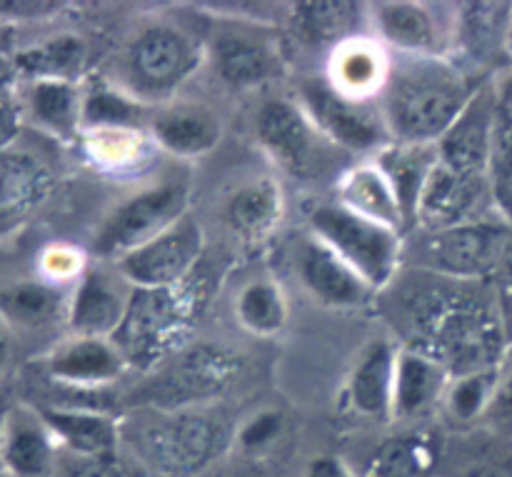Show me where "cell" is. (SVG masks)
I'll list each match as a JSON object with an SVG mask.
<instances>
[{
  "mask_svg": "<svg viewBox=\"0 0 512 477\" xmlns=\"http://www.w3.org/2000/svg\"><path fill=\"white\" fill-rule=\"evenodd\" d=\"M195 275L173 288H133L123 323L110 338L128 370L143 375L155 373L185 345L193 343L205 295Z\"/></svg>",
  "mask_w": 512,
  "mask_h": 477,
  "instance_id": "3",
  "label": "cell"
},
{
  "mask_svg": "<svg viewBox=\"0 0 512 477\" xmlns=\"http://www.w3.org/2000/svg\"><path fill=\"white\" fill-rule=\"evenodd\" d=\"M10 355H13V333H10V328L0 318V378L8 370Z\"/></svg>",
  "mask_w": 512,
  "mask_h": 477,
  "instance_id": "51",
  "label": "cell"
},
{
  "mask_svg": "<svg viewBox=\"0 0 512 477\" xmlns=\"http://www.w3.org/2000/svg\"><path fill=\"white\" fill-rule=\"evenodd\" d=\"M53 477H148V473L128 453L120 450V453L95 455V458L60 453Z\"/></svg>",
  "mask_w": 512,
  "mask_h": 477,
  "instance_id": "42",
  "label": "cell"
},
{
  "mask_svg": "<svg viewBox=\"0 0 512 477\" xmlns=\"http://www.w3.org/2000/svg\"><path fill=\"white\" fill-rule=\"evenodd\" d=\"M85 155L105 170L138 168L150 158L155 143L143 128H98L83 133Z\"/></svg>",
  "mask_w": 512,
  "mask_h": 477,
  "instance_id": "40",
  "label": "cell"
},
{
  "mask_svg": "<svg viewBox=\"0 0 512 477\" xmlns=\"http://www.w3.org/2000/svg\"><path fill=\"white\" fill-rule=\"evenodd\" d=\"M85 43L73 33L55 35L43 43L18 48L15 70L23 80H73L83 70Z\"/></svg>",
  "mask_w": 512,
  "mask_h": 477,
  "instance_id": "36",
  "label": "cell"
},
{
  "mask_svg": "<svg viewBox=\"0 0 512 477\" xmlns=\"http://www.w3.org/2000/svg\"><path fill=\"white\" fill-rule=\"evenodd\" d=\"M450 58L480 80H493L512 53V3H460L453 15Z\"/></svg>",
  "mask_w": 512,
  "mask_h": 477,
  "instance_id": "14",
  "label": "cell"
},
{
  "mask_svg": "<svg viewBox=\"0 0 512 477\" xmlns=\"http://www.w3.org/2000/svg\"><path fill=\"white\" fill-rule=\"evenodd\" d=\"M443 445L425 433H403L383 440L368 460L363 477H435Z\"/></svg>",
  "mask_w": 512,
  "mask_h": 477,
  "instance_id": "35",
  "label": "cell"
},
{
  "mask_svg": "<svg viewBox=\"0 0 512 477\" xmlns=\"http://www.w3.org/2000/svg\"><path fill=\"white\" fill-rule=\"evenodd\" d=\"M310 235L343 258L370 288H388L403 260V233L363 218L340 203H320L308 213Z\"/></svg>",
  "mask_w": 512,
  "mask_h": 477,
  "instance_id": "7",
  "label": "cell"
},
{
  "mask_svg": "<svg viewBox=\"0 0 512 477\" xmlns=\"http://www.w3.org/2000/svg\"><path fill=\"white\" fill-rule=\"evenodd\" d=\"M190 190L185 183H158L138 190L115 205L100 223L93 253L100 263H118L143 248L188 215Z\"/></svg>",
  "mask_w": 512,
  "mask_h": 477,
  "instance_id": "9",
  "label": "cell"
},
{
  "mask_svg": "<svg viewBox=\"0 0 512 477\" xmlns=\"http://www.w3.org/2000/svg\"><path fill=\"white\" fill-rule=\"evenodd\" d=\"M98 128H143V103L108 78L83 85V133Z\"/></svg>",
  "mask_w": 512,
  "mask_h": 477,
  "instance_id": "38",
  "label": "cell"
},
{
  "mask_svg": "<svg viewBox=\"0 0 512 477\" xmlns=\"http://www.w3.org/2000/svg\"><path fill=\"white\" fill-rule=\"evenodd\" d=\"M483 428L512 440V343L508 353H505L503 363H500L498 390H495L493 405H490L488 415H485Z\"/></svg>",
  "mask_w": 512,
  "mask_h": 477,
  "instance_id": "43",
  "label": "cell"
},
{
  "mask_svg": "<svg viewBox=\"0 0 512 477\" xmlns=\"http://www.w3.org/2000/svg\"><path fill=\"white\" fill-rule=\"evenodd\" d=\"M68 8L55 0H0V23H35V20H50Z\"/></svg>",
  "mask_w": 512,
  "mask_h": 477,
  "instance_id": "45",
  "label": "cell"
},
{
  "mask_svg": "<svg viewBox=\"0 0 512 477\" xmlns=\"http://www.w3.org/2000/svg\"><path fill=\"white\" fill-rule=\"evenodd\" d=\"M495 133V93L493 80L483 83L468 108L463 110L453 128L443 135L435 148L438 160L450 170L473 178H490V155Z\"/></svg>",
  "mask_w": 512,
  "mask_h": 477,
  "instance_id": "21",
  "label": "cell"
},
{
  "mask_svg": "<svg viewBox=\"0 0 512 477\" xmlns=\"http://www.w3.org/2000/svg\"><path fill=\"white\" fill-rule=\"evenodd\" d=\"M443 445L435 477H512V440L488 428L460 430Z\"/></svg>",
  "mask_w": 512,
  "mask_h": 477,
  "instance_id": "32",
  "label": "cell"
},
{
  "mask_svg": "<svg viewBox=\"0 0 512 477\" xmlns=\"http://www.w3.org/2000/svg\"><path fill=\"white\" fill-rule=\"evenodd\" d=\"M205 58L220 83L233 90H258L285 73V53L260 23L225 20L205 40Z\"/></svg>",
  "mask_w": 512,
  "mask_h": 477,
  "instance_id": "12",
  "label": "cell"
},
{
  "mask_svg": "<svg viewBox=\"0 0 512 477\" xmlns=\"http://www.w3.org/2000/svg\"><path fill=\"white\" fill-rule=\"evenodd\" d=\"M303 477H360L338 455H315L305 468Z\"/></svg>",
  "mask_w": 512,
  "mask_h": 477,
  "instance_id": "49",
  "label": "cell"
},
{
  "mask_svg": "<svg viewBox=\"0 0 512 477\" xmlns=\"http://www.w3.org/2000/svg\"><path fill=\"white\" fill-rule=\"evenodd\" d=\"M213 477H260L255 473V468H250V465L240 463L235 465V468H228V470H218Z\"/></svg>",
  "mask_w": 512,
  "mask_h": 477,
  "instance_id": "52",
  "label": "cell"
},
{
  "mask_svg": "<svg viewBox=\"0 0 512 477\" xmlns=\"http://www.w3.org/2000/svg\"><path fill=\"white\" fill-rule=\"evenodd\" d=\"M425 268L458 283H493L512 263V223L503 213L435 230L425 243Z\"/></svg>",
  "mask_w": 512,
  "mask_h": 477,
  "instance_id": "8",
  "label": "cell"
},
{
  "mask_svg": "<svg viewBox=\"0 0 512 477\" xmlns=\"http://www.w3.org/2000/svg\"><path fill=\"white\" fill-rule=\"evenodd\" d=\"M438 163V148L435 145H405L388 143L375 158V165L383 170L398 198L400 210L405 218V230L418 225V205L425 183Z\"/></svg>",
  "mask_w": 512,
  "mask_h": 477,
  "instance_id": "33",
  "label": "cell"
},
{
  "mask_svg": "<svg viewBox=\"0 0 512 477\" xmlns=\"http://www.w3.org/2000/svg\"><path fill=\"white\" fill-rule=\"evenodd\" d=\"M48 423L50 433L58 440L60 453L83 455H110L123 450V428L118 415L90 413V410H58L35 405Z\"/></svg>",
  "mask_w": 512,
  "mask_h": 477,
  "instance_id": "31",
  "label": "cell"
},
{
  "mask_svg": "<svg viewBox=\"0 0 512 477\" xmlns=\"http://www.w3.org/2000/svg\"><path fill=\"white\" fill-rule=\"evenodd\" d=\"M85 258L80 250L68 248V245H53L43 253L40 258V275L50 283L58 285H75L80 280V275L85 273Z\"/></svg>",
  "mask_w": 512,
  "mask_h": 477,
  "instance_id": "44",
  "label": "cell"
},
{
  "mask_svg": "<svg viewBox=\"0 0 512 477\" xmlns=\"http://www.w3.org/2000/svg\"><path fill=\"white\" fill-rule=\"evenodd\" d=\"M205 60V43L170 23H155L140 30L125 45L120 70L125 93L145 103H170L180 85L193 78Z\"/></svg>",
  "mask_w": 512,
  "mask_h": 477,
  "instance_id": "6",
  "label": "cell"
},
{
  "mask_svg": "<svg viewBox=\"0 0 512 477\" xmlns=\"http://www.w3.org/2000/svg\"><path fill=\"white\" fill-rule=\"evenodd\" d=\"M398 350L390 340H373L360 350L345 385L353 413L373 423H393V393Z\"/></svg>",
  "mask_w": 512,
  "mask_h": 477,
  "instance_id": "26",
  "label": "cell"
},
{
  "mask_svg": "<svg viewBox=\"0 0 512 477\" xmlns=\"http://www.w3.org/2000/svg\"><path fill=\"white\" fill-rule=\"evenodd\" d=\"M243 373V360L225 345L193 340L178 355L145 375L135 390L140 405L150 410H195L223 398Z\"/></svg>",
  "mask_w": 512,
  "mask_h": 477,
  "instance_id": "5",
  "label": "cell"
},
{
  "mask_svg": "<svg viewBox=\"0 0 512 477\" xmlns=\"http://www.w3.org/2000/svg\"><path fill=\"white\" fill-rule=\"evenodd\" d=\"M483 83L488 80L470 75L450 55H398L380 93L390 140L405 145H438Z\"/></svg>",
  "mask_w": 512,
  "mask_h": 477,
  "instance_id": "1",
  "label": "cell"
},
{
  "mask_svg": "<svg viewBox=\"0 0 512 477\" xmlns=\"http://www.w3.org/2000/svg\"><path fill=\"white\" fill-rule=\"evenodd\" d=\"M203 253V225L188 213L173 228H168L158 238H153L143 248L133 250L113 265L133 288H173V285L185 283L198 273Z\"/></svg>",
  "mask_w": 512,
  "mask_h": 477,
  "instance_id": "13",
  "label": "cell"
},
{
  "mask_svg": "<svg viewBox=\"0 0 512 477\" xmlns=\"http://www.w3.org/2000/svg\"><path fill=\"white\" fill-rule=\"evenodd\" d=\"M290 33L303 48L330 55L348 40L370 35V5L353 0H303L290 5Z\"/></svg>",
  "mask_w": 512,
  "mask_h": 477,
  "instance_id": "24",
  "label": "cell"
},
{
  "mask_svg": "<svg viewBox=\"0 0 512 477\" xmlns=\"http://www.w3.org/2000/svg\"><path fill=\"white\" fill-rule=\"evenodd\" d=\"M500 365L498 368L478 370V373L458 375L450 380L448 393L443 400V413L458 430L483 428L485 415L493 405L495 390H498Z\"/></svg>",
  "mask_w": 512,
  "mask_h": 477,
  "instance_id": "39",
  "label": "cell"
},
{
  "mask_svg": "<svg viewBox=\"0 0 512 477\" xmlns=\"http://www.w3.org/2000/svg\"><path fill=\"white\" fill-rule=\"evenodd\" d=\"M133 285L113 263L88 265L73 285L68 308V333L85 338H113L128 310Z\"/></svg>",
  "mask_w": 512,
  "mask_h": 477,
  "instance_id": "16",
  "label": "cell"
},
{
  "mask_svg": "<svg viewBox=\"0 0 512 477\" xmlns=\"http://www.w3.org/2000/svg\"><path fill=\"white\" fill-rule=\"evenodd\" d=\"M343 208L405 233V218L388 178L375 163H360L345 170L338 180V200Z\"/></svg>",
  "mask_w": 512,
  "mask_h": 477,
  "instance_id": "34",
  "label": "cell"
},
{
  "mask_svg": "<svg viewBox=\"0 0 512 477\" xmlns=\"http://www.w3.org/2000/svg\"><path fill=\"white\" fill-rule=\"evenodd\" d=\"M285 430V418L278 410H260L253 413L235 430L233 448L243 460H258L268 455L280 443Z\"/></svg>",
  "mask_w": 512,
  "mask_h": 477,
  "instance_id": "41",
  "label": "cell"
},
{
  "mask_svg": "<svg viewBox=\"0 0 512 477\" xmlns=\"http://www.w3.org/2000/svg\"><path fill=\"white\" fill-rule=\"evenodd\" d=\"M285 218L283 188L270 175L243 180L223 203V223L243 245H260L273 238Z\"/></svg>",
  "mask_w": 512,
  "mask_h": 477,
  "instance_id": "25",
  "label": "cell"
},
{
  "mask_svg": "<svg viewBox=\"0 0 512 477\" xmlns=\"http://www.w3.org/2000/svg\"><path fill=\"white\" fill-rule=\"evenodd\" d=\"M500 213L495 208L490 178H473L450 170L438 160L425 183L418 205V225L428 233L448 230Z\"/></svg>",
  "mask_w": 512,
  "mask_h": 477,
  "instance_id": "15",
  "label": "cell"
},
{
  "mask_svg": "<svg viewBox=\"0 0 512 477\" xmlns=\"http://www.w3.org/2000/svg\"><path fill=\"white\" fill-rule=\"evenodd\" d=\"M393 58L375 35H360L328 55V83L358 100H380Z\"/></svg>",
  "mask_w": 512,
  "mask_h": 477,
  "instance_id": "29",
  "label": "cell"
},
{
  "mask_svg": "<svg viewBox=\"0 0 512 477\" xmlns=\"http://www.w3.org/2000/svg\"><path fill=\"white\" fill-rule=\"evenodd\" d=\"M55 173L48 160L18 143L0 150V233L23 225L48 203Z\"/></svg>",
  "mask_w": 512,
  "mask_h": 477,
  "instance_id": "22",
  "label": "cell"
},
{
  "mask_svg": "<svg viewBox=\"0 0 512 477\" xmlns=\"http://www.w3.org/2000/svg\"><path fill=\"white\" fill-rule=\"evenodd\" d=\"M488 283H463V290L435 293L415 310L420 340L410 348L430 355L453 378L498 368L510 348L508 325L498 293Z\"/></svg>",
  "mask_w": 512,
  "mask_h": 477,
  "instance_id": "2",
  "label": "cell"
},
{
  "mask_svg": "<svg viewBox=\"0 0 512 477\" xmlns=\"http://www.w3.org/2000/svg\"><path fill=\"white\" fill-rule=\"evenodd\" d=\"M295 270L310 298L325 308L358 310L375 295V290L315 235L303 238L295 248Z\"/></svg>",
  "mask_w": 512,
  "mask_h": 477,
  "instance_id": "17",
  "label": "cell"
},
{
  "mask_svg": "<svg viewBox=\"0 0 512 477\" xmlns=\"http://www.w3.org/2000/svg\"><path fill=\"white\" fill-rule=\"evenodd\" d=\"M150 413V420L138 428L130 455L148 477L208 475L233 448V430L205 408Z\"/></svg>",
  "mask_w": 512,
  "mask_h": 477,
  "instance_id": "4",
  "label": "cell"
},
{
  "mask_svg": "<svg viewBox=\"0 0 512 477\" xmlns=\"http://www.w3.org/2000/svg\"><path fill=\"white\" fill-rule=\"evenodd\" d=\"M500 288H498V298H500V308H503V318L505 325H508V338L512 333V263L510 268L500 275Z\"/></svg>",
  "mask_w": 512,
  "mask_h": 477,
  "instance_id": "50",
  "label": "cell"
},
{
  "mask_svg": "<svg viewBox=\"0 0 512 477\" xmlns=\"http://www.w3.org/2000/svg\"><path fill=\"white\" fill-rule=\"evenodd\" d=\"M18 95L25 120L58 140L83 135V85L73 80H23Z\"/></svg>",
  "mask_w": 512,
  "mask_h": 477,
  "instance_id": "30",
  "label": "cell"
},
{
  "mask_svg": "<svg viewBox=\"0 0 512 477\" xmlns=\"http://www.w3.org/2000/svg\"><path fill=\"white\" fill-rule=\"evenodd\" d=\"M60 448L35 405H10L0 430V473L53 477Z\"/></svg>",
  "mask_w": 512,
  "mask_h": 477,
  "instance_id": "19",
  "label": "cell"
},
{
  "mask_svg": "<svg viewBox=\"0 0 512 477\" xmlns=\"http://www.w3.org/2000/svg\"><path fill=\"white\" fill-rule=\"evenodd\" d=\"M5 413H8V408H5V405H0V430H3V420H5Z\"/></svg>",
  "mask_w": 512,
  "mask_h": 477,
  "instance_id": "53",
  "label": "cell"
},
{
  "mask_svg": "<svg viewBox=\"0 0 512 477\" xmlns=\"http://www.w3.org/2000/svg\"><path fill=\"white\" fill-rule=\"evenodd\" d=\"M73 288L50 283L43 275L20 278L0 288V318L10 333H40L63 323L68 328V308Z\"/></svg>",
  "mask_w": 512,
  "mask_h": 477,
  "instance_id": "28",
  "label": "cell"
},
{
  "mask_svg": "<svg viewBox=\"0 0 512 477\" xmlns=\"http://www.w3.org/2000/svg\"><path fill=\"white\" fill-rule=\"evenodd\" d=\"M148 135L173 158H203L223 140V120L205 103L170 100L148 115Z\"/></svg>",
  "mask_w": 512,
  "mask_h": 477,
  "instance_id": "23",
  "label": "cell"
},
{
  "mask_svg": "<svg viewBox=\"0 0 512 477\" xmlns=\"http://www.w3.org/2000/svg\"><path fill=\"white\" fill-rule=\"evenodd\" d=\"M25 115L20 108V100L13 90H0V150L18 143V135L23 130Z\"/></svg>",
  "mask_w": 512,
  "mask_h": 477,
  "instance_id": "46",
  "label": "cell"
},
{
  "mask_svg": "<svg viewBox=\"0 0 512 477\" xmlns=\"http://www.w3.org/2000/svg\"><path fill=\"white\" fill-rule=\"evenodd\" d=\"M255 138L283 173L295 180H315L330 168L335 145L323 138L303 105L293 98H268L255 113Z\"/></svg>",
  "mask_w": 512,
  "mask_h": 477,
  "instance_id": "11",
  "label": "cell"
},
{
  "mask_svg": "<svg viewBox=\"0 0 512 477\" xmlns=\"http://www.w3.org/2000/svg\"><path fill=\"white\" fill-rule=\"evenodd\" d=\"M15 55H18V48H13V40H10V25L0 23V90H10L18 80Z\"/></svg>",
  "mask_w": 512,
  "mask_h": 477,
  "instance_id": "48",
  "label": "cell"
},
{
  "mask_svg": "<svg viewBox=\"0 0 512 477\" xmlns=\"http://www.w3.org/2000/svg\"><path fill=\"white\" fill-rule=\"evenodd\" d=\"M453 375L445 365L415 348L398 350L393 393V423H418L443 408Z\"/></svg>",
  "mask_w": 512,
  "mask_h": 477,
  "instance_id": "27",
  "label": "cell"
},
{
  "mask_svg": "<svg viewBox=\"0 0 512 477\" xmlns=\"http://www.w3.org/2000/svg\"><path fill=\"white\" fill-rule=\"evenodd\" d=\"M235 318L255 338H278L288 325V300L273 278H255L235 298Z\"/></svg>",
  "mask_w": 512,
  "mask_h": 477,
  "instance_id": "37",
  "label": "cell"
},
{
  "mask_svg": "<svg viewBox=\"0 0 512 477\" xmlns=\"http://www.w3.org/2000/svg\"><path fill=\"white\" fill-rule=\"evenodd\" d=\"M40 368L48 383L100 390L115 383L128 370V365L110 338L68 335L43 355Z\"/></svg>",
  "mask_w": 512,
  "mask_h": 477,
  "instance_id": "18",
  "label": "cell"
},
{
  "mask_svg": "<svg viewBox=\"0 0 512 477\" xmlns=\"http://www.w3.org/2000/svg\"><path fill=\"white\" fill-rule=\"evenodd\" d=\"M493 93H495V123L512 128V68L500 70L493 75Z\"/></svg>",
  "mask_w": 512,
  "mask_h": 477,
  "instance_id": "47",
  "label": "cell"
},
{
  "mask_svg": "<svg viewBox=\"0 0 512 477\" xmlns=\"http://www.w3.org/2000/svg\"><path fill=\"white\" fill-rule=\"evenodd\" d=\"M298 100L315 128L343 153H373L393 143L380 100H358L340 93L325 75L300 80Z\"/></svg>",
  "mask_w": 512,
  "mask_h": 477,
  "instance_id": "10",
  "label": "cell"
},
{
  "mask_svg": "<svg viewBox=\"0 0 512 477\" xmlns=\"http://www.w3.org/2000/svg\"><path fill=\"white\" fill-rule=\"evenodd\" d=\"M370 30L385 48L410 58L445 55L453 43V35L445 33L435 10L413 0L370 5Z\"/></svg>",
  "mask_w": 512,
  "mask_h": 477,
  "instance_id": "20",
  "label": "cell"
}]
</instances>
